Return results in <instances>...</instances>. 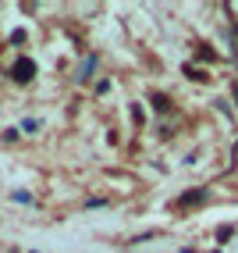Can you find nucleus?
Wrapping results in <instances>:
<instances>
[{"instance_id": "nucleus-1", "label": "nucleus", "mask_w": 238, "mask_h": 253, "mask_svg": "<svg viewBox=\"0 0 238 253\" xmlns=\"http://www.w3.org/2000/svg\"><path fill=\"white\" fill-rule=\"evenodd\" d=\"M32 72H36V64H32V61H18V64H14V79H18V82H29Z\"/></svg>"}, {"instance_id": "nucleus-2", "label": "nucleus", "mask_w": 238, "mask_h": 253, "mask_svg": "<svg viewBox=\"0 0 238 253\" xmlns=\"http://www.w3.org/2000/svg\"><path fill=\"white\" fill-rule=\"evenodd\" d=\"M153 107H157V111H167V107H171V100H167V96H153Z\"/></svg>"}, {"instance_id": "nucleus-3", "label": "nucleus", "mask_w": 238, "mask_h": 253, "mask_svg": "<svg viewBox=\"0 0 238 253\" xmlns=\"http://www.w3.org/2000/svg\"><path fill=\"white\" fill-rule=\"evenodd\" d=\"M93 64H96V61H93V57H89V61H86V64H82V72H78V79H82V82H86V79H89V72H93Z\"/></svg>"}]
</instances>
